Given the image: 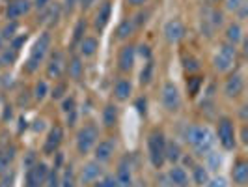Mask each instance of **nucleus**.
I'll list each match as a JSON object with an SVG mask.
<instances>
[{
  "label": "nucleus",
  "instance_id": "29",
  "mask_svg": "<svg viewBox=\"0 0 248 187\" xmlns=\"http://www.w3.org/2000/svg\"><path fill=\"white\" fill-rule=\"evenodd\" d=\"M243 28L239 23H232V25H228L226 28V43H232V45H235L237 43H241L243 41Z\"/></svg>",
  "mask_w": 248,
  "mask_h": 187
},
{
  "label": "nucleus",
  "instance_id": "12",
  "mask_svg": "<svg viewBox=\"0 0 248 187\" xmlns=\"http://www.w3.org/2000/svg\"><path fill=\"white\" fill-rule=\"evenodd\" d=\"M243 92H245V77L241 73L230 75L226 79V83H224V94H226V98L237 100V98L243 96Z\"/></svg>",
  "mask_w": 248,
  "mask_h": 187
},
{
  "label": "nucleus",
  "instance_id": "31",
  "mask_svg": "<svg viewBox=\"0 0 248 187\" xmlns=\"http://www.w3.org/2000/svg\"><path fill=\"white\" fill-rule=\"evenodd\" d=\"M78 180H77V172L71 165L65 167V170L60 176V187H77Z\"/></svg>",
  "mask_w": 248,
  "mask_h": 187
},
{
  "label": "nucleus",
  "instance_id": "13",
  "mask_svg": "<svg viewBox=\"0 0 248 187\" xmlns=\"http://www.w3.org/2000/svg\"><path fill=\"white\" fill-rule=\"evenodd\" d=\"M65 64H67L65 54H63L62 51H54L50 54L49 62H47V77L54 79V81L60 79L63 75V71H65Z\"/></svg>",
  "mask_w": 248,
  "mask_h": 187
},
{
  "label": "nucleus",
  "instance_id": "41",
  "mask_svg": "<svg viewBox=\"0 0 248 187\" xmlns=\"http://www.w3.org/2000/svg\"><path fill=\"white\" fill-rule=\"evenodd\" d=\"M183 66H185V69L188 71V73H196V71H200V62L194 58V56L185 58V60H183Z\"/></svg>",
  "mask_w": 248,
  "mask_h": 187
},
{
  "label": "nucleus",
  "instance_id": "40",
  "mask_svg": "<svg viewBox=\"0 0 248 187\" xmlns=\"http://www.w3.org/2000/svg\"><path fill=\"white\" fill-rule=\"evenodd\" d=\"M47 187H60V176H58V169H50L47 180H45Z\"/></svg>",
  "mask_w": 248,
  "mask_h": 187
},
{
  "label": "nucleus",
  "instance_id": "20",
  "mask_svg": "<svg viewBox=\"0 0 248 187\" xmlns=\"http://www.w3.org/2000/svg\"><path fill=\"white\" fill-rule=\"evenodd\" d=\"M168 182L172 187H188V174L183 167L174 165L170 170H168Z\"/></svg>",
  "mask_w": 248,
  "mask_h": 187
},
{
  "label": "nucleus",
  "instance_id": "26",
  "mask_svg": "<svg viewBox=\"0 0 248 187\" xmlns=\"http://www.w3.org/2000/svg\"><path fill=\"white\" fill-rule=\"evenodd\" d=\"M15 153H17L15 146H4V148H0V174L6 172V170H10L13 159H15Z\"/></svg>",
  "mask_w": 248,
  "mask_h": 187
},
{
  "label": "nucleus",
  "instance_id": "43",
  "mask_svg": "<svg viewBox=\"0 0 248 187\" xmlns=\"http://www.w3.org/2000/svg\"><path fill=\"white\" fill-rule=\"evenodd\" d=\"M73 109H77V101H75L73 96H65L62 100V112L63 114H67V112H71Z\"/></svg>",
  "mask_w": 248,
  "mask_h": 187
},
{
  "label": "nucleus",
  "instance_id": "8",
  "mask_svg": "<svg viewBox=\"0 0 248 187\" xmlns=\"http://www.w3.org/2000/svg\"><path fill=\"white\" fill-rule=\"evenodd\" d=\"M105 174V169H103V165L99 161H88L84 163V167L80 169V172L77 176V180H78V184H82V186H92L95 180H99L101 176Z\"/></svg>",
  "mask_w": 248,
  "mask_h": 187
},
{
  "label": "nucleus",
  "instance_id": "50",
  "mask_svg": "<svg viewBox=\"0 0 248 187\" xmlns=\"http://www.w3.org/2000/svg\"><path fill=\"white\" fill-rule=\"evenodd\" d=\"M49 4H50V0H34V2H32V6H36L37 10H45Z\"/></svg>",
  "mask_w": 248,
  "mask_h": 187
},
{
  "label": "nucleus",
  "instance_id": "18",
  "mask_svg": "<svg viewBox=\"0 0 248 187\" xmlns=\"http://www.w3.org/2000/svg\"><path fill=\"white\" fill-rule=\"evenodd\" d=\"M164 37L170 41V43H179L183 37H185V26L179 19H172L164 25Z\"/></svg>",
  "mask_w": 248,
  "mask_h": 187
},
{
  "label": "nucleus",
  "instance_id": "47",
  "mask_svg": "<svg viewBox=\"0 0 248 187\" xmlns=\"http://www.w3.org/2000/svg\"><path fill=\"white\" fill-rule=\"evenodd\" d=\"M235 13H237V19H239V21H245V19H247V15H248V4L247 2H243V4H241V8H239Z\"/></svg>",
  "mask_w": 248,
  "mask_h": 187
},
{
  "label": "nucleus",
  "instance_id": "46",
  "mask_svg": "<svg viewBox=\"0 0 248 187\" xmlns=\"http://www.w3.org/2000/svg\"><path fill=\"white\" fill-rule=\"evenodd\" d=\"M205 187H226V180L217 176V178H209V182L205 184Z\"/></svg>",
  "mask_w": 248,
  "mask_h": 187
},
{
  "label": "nucleus",
  "instance_id": "53",
  "mask_svg": "<svg viewBox=\"0 0 248 187\" xmlns=\"http://www.w3.org/2000/svg\"><path fill=\"white\" fill-rule=\"evenodd\" d=\"M241 142H243V144H248V127L247 125L241 127Z\"/></svg>",
  "mask_w": 248,
  "mask_h": 187
},
{
  "label": "nucleus",
  "instance_id": "44",
  "mask_svg": "<svg viewBox=\"0 0 248 187\" xmlns=\"http://www.w3.org/2000/svg\"><path fill=\"white\" fill-rule=\"evenodd\" d=\"M25 41H26V34H19V36H15V37L12 39V41H10V47H12V49H15L17 52H19V49H21V45H23Z\"/></svg>",
  "mask_w": 248,
  "mask_h": 187
},
{
  "label": "nucleus",
  "instance_id": "3",
  "mask_svg": "<svg viewBox=\"0 0 248 187\" xmlns=\"http://www.w3.org/2000/svg\"><path fill=\"white\" fill-rule=\"evenodd\" d=\"M164 150H166V137L161 129H155L151 131L148 137V155L149 161L155 169H162V165L166 163V155H164Z\"/></svg>",
  "mask_w": 248,
  "mask_h": 187
},
{
  "label": "nucleus",
  "instance_id": "16",
  "mask_svg": "<svg viewBox=\"0 0 248 187\" xmlns=\"http://www.w3.org/2000/svg\"><path fill=\"white\" fill-rule=\"evenodd\" d=\"M222 26V13L218 10H207V13L202 19V32L205 36H213V32H217Z\"/></svg>",
  "mask_w": 248,
  "mask_h": 187
},
{
  "label": "nucleus",
  "instance_id": "32",
  "mask_svg": "<svg viewBox=\"0 0 248 187\" xmlns=\"http://www.w3.org/2000/svg\"><path fill=\"white\" fill-rule=\"evenodd\" d=\"M17 30H19V23L17 21H8V25L0 30V37L4 41H12L13 37L17 36Z\"/></svg>",
  "mask_w": 248,
  "mask_h": 187
},
{
  "label": "nucleus",
  "instance_id": "38",
  "mask_svg": "<svg viewBox=\"0 0 248 187\" xmlns=\"http://www.w3.org/2000/svg\"><path fill=\"white\" fill-rule=\"evenodd\" d=\"M92 187H118V184H116V178H114V176L103 174L99 180H95V182L92 184Z\"/></svg>",
  "mask_w": 248,
  "mask_h": 187
},
{
  "label": "nucleus",
  "instance_id": "25",
  "mask_svg": "<svg viewBox=\"0 0 248 187\" xmlns=\"http://www.w3.org/2000/svg\"><path fill=\"white\" fill-rule=\"evenodd\" d=\"M101 122L107 129H112L114 125L118 124V107L114 103H108L105 109H103V114H101Z\"/></svg>",
  "mask_w": 248,
  "mask_h": 187
},
{
  "label": "nucleus",
  "instance_id": "27",
  "mask_svg": "<svg viewBox=\"0 0 248 187\" xmlns=\"http://www.w3.org/2000/svg\"><path fill=\"white\" fill-rule=\"evenodd\" d=\"M192 182L200 187H203L209 182V170L205 169V165H200V163L192 165Z\"/></svg>",
  "mask_w": 248,
  "mask_h": 187
},
{
  "label": "nucleus",
  "instance_id": "4",
  "mask_svg": "<svg viewBox=\"0 0 248 187\" xmlns=\"http://www.w3.org/2000/svg\"><path fill=\"white\" fill-rule=\"evenodd\" d=\"M237 60V47L232 43H222L218 52L213 58V66L218 73H230L235 66Z\"/></svg>",
  "mask_w": 248,
  "mask_h": 187
},
{
  "label": "nucleus",
  "instance_id": "34",
  "mask_svg": "<svg viewBox=\"0 0 248 187\" xmlns=\"http://www.w3.org/2000/svg\"><path fill=\"white\" fill-rule=\"evenodd\" d=\"M47 94H49V86H47V83H45V81H37L36 85H34V92H32L34 100L43 101L45 98H47Z\"/></svg>",
  "mask_w": 248,
  "mask_h": 187
},
{
  "label": "nucleus",
  "instance_id": "5",
  "mask_svg": "<svg viewBox=\"0 0 248 187\" xmlns=\"http://www.w3.org/2000/svg\"><path fill=\"white\" fill-rule=\"evenodd\" d=\"M97 140H99V127L93 124H86L77 133V152L80 155H86L93 150Z\"/></svg>",
  "mask_w": 248,
  "mask_h": 187
},
{
  "label": "nucleus",
  "instance_id": "1",
  "mask_svg": "<svg viewBox=\"0 0 248 187\" xmlns=\"http://www.w3.org/2000/svg\"><path fill=\"white\" fill-rule=\"evenodd\" d=\"M183 140L194 150L198 157H205L215 146V135L205 125H186L183 131Z\"/></svg>",
  "mask_w": 248,
  "mask_h": 187
},
{
  "label": "nucleus",
  "instance_id": "7",
  "mask_svg": "<svg viewBox=\"0 0 248 187\" xmlns=\"http://www.w3.org/2000/svg\"><path fill=\"white\" fill-rule=\"evenodd\" d=\"M162 107L168 112H177L181 107V94L174 83H164L161 90Z\"/></svg>",
  "mask_w": 248,
  "mask_h": 187
},
{
  "label": "nucleus",
  "instance_id": "48",
  "mask_svg": "<svg viewBox=\"0 0 248 187\" xmlns=\"http://www.w3.org/2000/svg\"><path fill=\"white\" fill-rule=\"evenodd\" d=\"M65 116H67V125H69V127L77 125V120H78V112H77V109H73L71 112H67Z\"/></svg>",
  "mask_w": 248,
  "mask_h": 187
},
{
  "label": "nucleus",
  "instance_id": "10",
  "mask_svg": "<svg viewBox=\"0 0 248 187\" xmlns=\"http://www.w3.org/2000/svg\"><path fill=\"white\" fill-rule=\"evenodd\" d=\"M116 184L118 187H133L135 186V178H133V165L129 155L122 157V161L118 163V170H116Z\"/></svg>",
  "mask_w": 248,
  "mask_h": 187
},
{
  "label": "nucleus",
  "instance_id": "59",
  "mask_svg": "<svg viewBox=\"0 0 248 187\" xmlns=\"http://www.w3.org/2000/svg\"><path fill=\"white\" fill-rule=\"evenodd\" d=\"M211 2H220V0H211Z\"/></svg>",
  "mask_w": 248,
  "mask_h": 187
},
{
  "label": "nucleus",
  "instance_id": "30",
  "mask_svg": "<svg viewBox=\"0 0 248 187\" xmlns=\"http://www.w3.org/2000/svg\"><path fill=\"white\" fill-rule=\"evenodd\" d=\"M164 155H166V161L170 163H177L181 157H183V152H181V146L175 142V140H166V150H164Z\"/></svg>",
  "mask_w": 248,
  "mask_h": 187
},
{
  "label": "nucleus",
  "instance_id": "58",
  "mask_svg": "<svg viewBox=\"0 0 248 187\" xmlns=\"http://www.w3.org/2000/svg\"><path fill=\"white\" fill-rule=\"evenodd\" d=\"M2 45H4V39H2V37H0V51L4 49V47H2Z\"/></svg>",
  "mask_w": 248,
  "mask_h": 187
},
{
  "label": "nucleus",
  "instance_id": "42",
  "mask_svg": "<svg viewBox=\"0 0 248 187\" xmlns=\"http://www.w3.org/2000/svg\"><path fill=\"white\" fill-rule=\"evenodd\" d=\"M13 180H15V172L13 170H6L0 174V187H12Z\"/></svg>",
  "mask_w": 248,
  "mask_h": 187
},
{
  "label": "nucleus",
  "instance_id": "56",
  "mask_svg": "<svg viewBox=\"0 0 248 187\" xmlns=\"http://www.w3.org/2000/svg\"><path fill=\"white\" fill-rule=\"evenodd\" d=\"M127 2H129L131 6H135V8H140V6H144L148 0H127Z\"/></svg>",
  "mask_w": 248,
  "mask_h": 187
},
{
  "label": "nucleus",
  "instance_id": "49",
  "mask_svg": "<svg viewBox=\"0 0 248 187\" xmlns=\"http://www.w3.org/2000/svg\"><path fill=\"white\" fill-rule=\"evenodd\" d=\"M36 155H34V153H32V152H30V153H28V155H26V161H25V169H30V167H34V165H36Z\"/></svg>",
  "mask_w": 248,
  "mask_h": 187
},
{
  "label": "nucleus",
  "instance_id": "51",
  "mask_svg": "<svg viewBox=\"0 0 248 187\" xmlns=\"http://www.w3.org/2000/svg\"><path fill=\"white\" fill-rule=\"evenodd\" d=\"M138 49H140V51H138V52H140V54H142V56H144L146 60H149V58H151V51H149L148 45H140Z\"/></svg>",
  "mask_w": 248,
  "mask_h": 187
},
{
  "label": "nucleus",
  "instance_id": "21",
  "mask_svg": "<svg viewBox=\"0 0 248 187\" xmlns=\"http://www.w3.org/2000/svg\"><path fill=\"white\" fill-rule=\"evenodd\" d=\"M97 49H99V41H97V37L84 36L80 41H78V54H80L82 58L93 56V54L97 52Z\"/></svg>",
  "mask_w": 248,
  "mask_h": 187
},
{
  "label": "nucleus",
  "instance_id": "37",
  "mask_svg": "<svg viewBox=\"0 0 248 187\" xmlns=\"http://www.w3.org/2000/svg\"><path fill=\"white\" fill-rule=\"evenodd\" d=\"M86 34V21L84 19H78V23L75 25V30H73V43L75 45H78V41L84 37Z\"/></svg>",
  "mask_w": 248,
  "mask_h": 187
},
{
  "label": "nucleus",
  "instance_id": "33",
  "mask_svg": "<svg viewBox=\"0 0 248 187\" xmlns=\"http://www.w3.org/2000/svg\"><path fill=\"white\" fill-rule=\"evenodd\" d=\"M153 71H155V66L151 62V58H149L144 64V69L140 71V85H149L151 79H153Z\"/></svg>",
  "mask_w": 248,
  "mask_h": 187
},
{
  "label": "nucleus",
  "instance_id": "54",
  "mask_svg": "<svg viewBox=\"0 0 248 187\" xmlns=\"http://www.w3.org/2000/svg\"><path fill=\"white\" fill-rule=\"evenodd\" d=\"M137 107L140 114H146V100H144V98H140V100L137 101Z\"/></svg>",
  "mask_w": 248,
  "mask_h": 187
},
{
  "label": "nucleus",
  "instance_id": "45",
  "mask_svg": "<svg viewBox=\"0 0 248 187\" xmlns=\"http://www.w3.org/2000/svg\"><path fill=\"white\" fill-rule=\"evenodd\" d=\"M243 2H247V0H226V10L235 13L237 10L241 8V4H243Z\"/></svg>",
  "mask_w": 248,
  "mask_h": 187
},
{
  "label": "nucleus",
  "instance_id": "23",
  "mask_svg": "<svg viewBox=\"0 0 248 187\" xmlns=\"http://www.w3.org/2000/svg\"><path fill=\"white\" fill-rule=\"evenodd\" d=\"M110 15H112V4L110 2H103V6H101L97 13H95V21H93V26L97 28V30H105L107 25H108V21H110Z\"/></svg>",
  "mask_w": 248,
  "mask_h": 187
},
{
  "label": "nucleus",
  "instance_id": "57",
  "mask_svg": "<svg viewBox=\"0 0 248 187\" xmlns=\"http://www.w3.org/2000/svg\"><path fill=\"white\" fill-rule=\"evenodd\" d=\"M247 105H243V107H241V120H243V122H247Z\"/></svg>",
  "mask_w": 248,
  "mask_h": 187
},
{
  "label": "nucleus",
  "instance_id": "22",
  "mask_svg": "<svg viewBox=\"0 0 248 187\" xmlns=\"http://www.w3.org/2000/svg\"><path fill=\"white\" fill-rule=\"evenodd\" d=\"M133 94V83L129 79H118L114 83V98L118 101H127Z\"/></svg>",
  "mask_w": 248,
  "mask_h": 187
},
{
  "label": "nucleus",
  "instance_id": "52",
  "mask_svg": "<svg viewBox=\"0 0 248 187\" xmlns=\"http://www.w3.org/2000/svg\"><path fill=\"white\" fill-rule=\"evenodd\" d=\"M78 4V0H63V8L67 10V12H73V8Z\"/></svg>",
  "mask_w": 248,
  "mask_h": 187
},
{
  "label": "nucleus",
  "instance_id": "9",
  "mask_svg": "<svg viewBox=\"0 0 248 187\" xmlns=\"http://www.w3.org/2000/svg\"><path fill=\"white\" fill-rule=\"evenodd\" d=\"M49 167L45 163L37 161L34 167L26 169V180H25V187H43L45 186V180H47V174H49Z\"/></svg>",
  "mask_w": 248,
  "mask_h": 187
},
{
  "label": "nucleus",
  "instance_id": "55",
  "mask_svg": "<svg viewBox=\"0 0 248 187\" xmlns=\"http://www.w3.org/2000/svg\"><path fill=\"white\" fill-rule=\"evenodd\" d=\"M93 2H95V0H78V6H80L82 10H88V8H92Z\"/></svg>",
  "mask_w": 248,
  "mask_h": 187
},
{
  "label": "nucleus",
  "instance_id": "24",
  "mask_svg": "<svg viewBox=\"0 0 248 187\" xmlns=\"http://www.w3.org/2000/svg\"><path fill=\"white\" fill-rule=\"evenodd\" d=\"M65 71L69 73L73 81H80L84 75V64L80 60V56H71L69 62L65 64Z\"/></svg>",
  "mask_w": 248,
  "mask_h": 187
},
{
  "label": "nucleus",
  "instance_id": "15",
  "mask_svg": "<svg viewBox=\"0 0 248 187\" xmlns=\"http://www.w3.org/2000/svg\"><path fill=\"white\" fill-rule=\"evenodd\" d=\"M62 140H63L62 127H60V125L50 127V131L47 133V138H45V144H43V153H45V155L56 153L58 148H60V144H62Z\"/></svg>",
  "mask_w": 248,
  "mask_h": 187
},
{
  "label": "nucleus",
  "instance_id": "19",
  "mask_svg": "<svg viewBox=\"0 0 248 187\" xmlns=\"http://www.w3.org/2000/svg\"><path fill=\"white\" fill-rule=\"evenodd\" d=\"M232 180L237 187H245L248 184V161L237 159L232 169Z\"/></svg>",
  "mask_w": 248,
  "mask_h": 187
},
{
  "label": "nucleus",
  "instance_id": "28",
  "mask_svg": "<svg viewBox=\"0 0 248 187\" xmlns=\"http://www.w3.org/2000/svg\"><path fill=\"white\" fill-rule=\"evenodd\" d=\"M135 30H137V26L133 23V19H124V21L118 25V28H116V37L125 41V39H129V37L135 34Z\"/></svg>",
  "mask_w": 248,
  "mask_h": 187
},
{
  "label": "nucleus",
  "instance_id": "14",
  "mask_svg": "<svg viewBox=\"0 0 248 187\" xmlns=\"http://www.w3.org/2000/svg\"><path fill=\"white\" fill-rule=\"evenodd\" d=\"M30 10H32V2L30 0H12L6 6V19L8 21H19Z\"/></svg>",
  "mask_w": 248,
  "mask_h": 187
},
{
  "label": "nucleus",
  "instance_id": "35",
  "mask_svg": "<svg viewBox=\"0 0 248 187\" xmlns=\"http://www.w3.org/2000/svg\"><path fill=\"white\" fill-rule=\"evenodd\" d=\"M17 60V51L8 47V49L0 51V66H12Z\"/></svg>",
  "mask_w": 248,
  "mask_h": 187
},
{
  "label": "nucleus",
  "instance_id": "6",
  "mask_svg": "<svg viewBox=\"0 0 248 187\" xmlns=\"http://www.w3.org/2000/svg\"><path fill=\"white\" fill-rule=\"evenodd\" d=\"M217 137H218V142L224 150H233L237 146V131H235V124L230 120V118H220L218 120V125H217Z\"/></svg>",
  "mask_w": 248,
  "mask_h": 187
},
{
  "label": "nucleus",
  "instance_id": "2",
  "mask_svg": "<svg viewBox=\"0 0 248 187\" xmlns=\"http://www.w3.org/2000/svg\"><path fill=\"white\" fill-rule=\"evenodd\" d=\"M50 45H52L50 32L39 34V37H37L36 43H34V47H32V51H30V56H28V60H26L25 68L28 73H36L37 69H39V66L43 64V60H45L47 54H49Z\"/></svg>",
  "mask_w": 248,
  "mask_h": 187
},
{
  "label": "nucleus",
  "instance_id": "17",
  "mask_svg": "<svg viewBox=\"0 0 248 187\" xmlns=\"http://www.w3.org/2000/svg\"><path fill=\"white\" fill-rule=\"evenodd\" d=\"M135 62H137V47L124 45L120 49V54H118V68H120V71L129 73L135 68Z\"/></svg>",
  "mask_w": 248,
  "mask_h": 187
},
{
  "label": "nucleus",
  "instance_id": "36",
  "mask_svg": "<svg viewBox=\"0 0 248 187\" xmlns=\"http://www.w3.org/2000/svg\"><path fill=\"white\" fill-rule=\"evenodd\" d=\"M202 85H203V79H202V77H190V79H188V83H186L188 94H190L192 98H194V96H198Z\"/></svg>",
  "mask_w": 248,
  "mask_h": 187
},
{
  "label": "nucleus",
  "instance_id": "11",
  "mask_svg": "<svg viewBox=\"0 0 248 187\" xmlns=\"http://www.w3.org/2000/svg\"><path fill=\"white\" fill-rule=\"evenodd\" d=\"M116 153V140L114 138H103L97 140V144L93 146V159L99 161L101 165L108 163Z\"/></svg>",
  "mask_w": 248,
  "mask_h": 187
},
{
  "label": "nucleus",
  "instance_id": "39",
  "mask_svg": "<svg viewBox=\"0 0 248 187\" xmlns=\"http://www.w3.org/2000/svg\"><path fill=\"white\" fill-rule=\"evenodd\" d=\"M65 92H67V85H65V83H58L56 86L50 90L49 94L52 100H63V98H65Z\"/></svg>",
  "mask_w": 248,
  "mask_h": 187
}]
</instances>
